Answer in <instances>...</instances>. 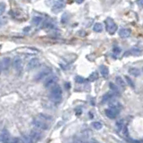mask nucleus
<instances>
[{
  "label": "nucleus",
  "instance_id": "412c9836",
  "mask_svg": "<svg viewBox=\"0 0 143 143\" xmlns=\"http://www.w3.org/2000/svg\"><path fill=\"white\" fill-rule=\"evenodd\" d=\"M42 29H52L54 28V24L51 22H48V21H45V22H42Z\"/></svg>",
  "mask_w": 143,
  "mask_h": 143
},
{
  "label": "nucleus",
  "instance_id": "5701e85b",
  "mask_svg": "<svg viewBox=\"0 0 143 143\" xmlns=\"http://www.w3.org/2000/svg\"><path fill=\"white\" fill-rule=\"evenodd\" d=\"M93 30H94V31H96V32H101L102 30H103V26H102L101 23L98 22V23H96L94 25Z\"/></svg>",
  "mask_w": 143,
  "mask_h": 143
},
{
  "label": "nucleus",
  "instance_id": "393cba45",
  "mask_svg": "<svg viewBox=\"0 0 143 143\" xmlns=\"http://www.w3.org/2000/svg\"><path fill=\"white\" fill-rule=\"evenodd\" d=\"M22 143H32L30 135H22Z\"/></svg>",
  "mask_w": 143,
  "mask_h": 143
},
{
  "label": "nucleus",
  "instance_id": "7c9ffc66",
  "mask_svg": "<svg viewBox=\"0 0 143 143\" xmlns=\"http://www.w3.org/2000/svg\"><path fill=\"white\" fill-rule=\"evenodd\" d=\"M5 4L4 2H1L0 3V15H2V13L5 12Z\"/></svg>",
  "mask_w": 143,
  "mask_h": 143
},
{
  "label": "nucleus",
  "instance_id": "e433bc0d",
  "mask_svg": "<svg viewBox=\"0 0 143 143\" xmlns=\"http://www.w3.org/2000/svg\"><path fill=\"white\" fill-rule=\"evenodd\" d=\"M75 1H76L78 4H81V3H82V2H83V0H75Z\"/></svg>",
  "mask_w": 143,
  "mask_h": 143
},
{
  "label": "nucleus",
  "instance_id": "58836bf2",
  "mask_svg": "<svg viewBox=\"0 0 143 143\" xmlns=\"http://www.w3.org/2000/svg\"><path fill=\"white\" fill-rule=\"evenodd\" d=\"M2 70V67H1V62H0V71Z\"/></svg>",
  "mask_w": 143,
  "mask_h": 143
},
{
  "label": "nucleus",
  "instance_id": "1a4fd4ad",
  "mask_svg": "<svg viewBox=\"0 0 143 143\" xmlns=\"http://www.w3.org/2000/svg\"><path fill=\"white\" fill-rule=\"evenodd\" d=\"M38 65H39V60L38 58H32L30 59V61H29L28 65H27V69L28 70H33V69H35L36 67L38 66Z\"/></svg>",
  "mask_w": 143,
  "mask_h": 143
},
{
  "label": "nucleus",
  "instance_id": "c85d7f7f",
  "mask_svg": "<svg viewBox=\"0 0 143 143\" xmlns=\"http://www.w3.org/2000/svg\"><path fill=\"white\" fill-rule=\"evenodd\" d=\"M86 80H85L83 77H82V76H76L75 77V82H76L77 83H83Z\"/></svg>",
  "mask_w": 143,
  "mask_h": 143
},
{
  "label": "nucleus",
  "instance_id": "f704fd0d",
  "mask_svg": "<svg viewBox=\"0 0 143 143\" xmlns=\"http://www.w3.org/2000/svg\"><path fill=\"white\" fill-rule=\"evenodd\" d=\"M75 113H76V115H81V114H82V108H77L76 110H75Z\"/></svg>",
  "mask_w": 143,
  "mask_h": 143
},
{
  "label": "nucleus",
  "instance_id": "bb28decb",
  "mask_svg": "<svg viewBox=\"0 0 143 143\" xmlns=\"http://www.w3.org/2000/svg\"><path fill=\"white\" fill-rule=\"evenodd\" d=\"M92 126H93L94 129H96V130H100V129H102V123H99V122H93L92 123Z\"/></svg>",
  "mask_w": 143,
  "mask_h": 143
},
{
  "label": "nucleus",
  "instance_id": "72a5a7b5",
  "mask_svg": "<svg viewBox=\"0 0 143 143\" xmlns=\"http://www.w3.org/2000/svg\"><path fill=\"white\" fill-rule=\"evenodd\" d=\"M137 4H138L139 6L143 7V0H137Z\"/></svg>",
  "mask_w": 143,
  "mask_h": 143
},
{
  "label": "nucleus",
  "instance_id": "423d86ee",
  "mask_svg": "<svg viewBox=\"0 0 143 143\" xmlns=\"http://www.w3.org/2000/svg\"><path fill=\"white\" fill-rule=\"evenodd\" d=\"M30 139H31L32 143H35L37 141H38V140H39L40 139L42 138V134H41V132H40V131L33 130V131H30Z\"/></svg>",
  "mask_w": 143,
  "mask_h": 143
},
{
  "label": "nucleus",
  "instance_id": "4c0bfd02",
  "mask_svg": "<svg viewBox=\"0 0 143 143\" xmlns=\"http://www.w3.org/2000/svg\"><path fill=\"white\" fill-rule=\"evenodd\" d=\"M65 86L67 87V89H68V88H70V84H68V83H67L66 85H65Z\"/></svg>",
  "mask_w": 143,
  "mask_h": 143
},
{
  "label": "nucleus",
  "instance_id": "b1692460",
  "mask_svg": "<svg viewBox=\"0 0 143 143\" xmlns=\"http://www.w3.org/2000/svg\"><path fill=\"white\" fill-rule=\"evenodd\" d=\"M38 118H40V119H42V120H44V121H45V120L49 121V120L52 119V117L50 116V115H47V114H38Z\"/></svg>",
  "mask_w": 143,
  "mask_h": 143
},
{
  "label": "nucleus",
  "instance_id": "dca6fc26",
  "mask_svg": "<svg viewBox=\"0 0 143 143\" xmlns=\"http://www.w3.org/2000/svg\"><path fill=\"white\" fill-rule=\"evenodd\" d=\"M115 82H116L117 86H118L119 88H121L122 90H124L125 86H126V83H125V82L123 80V78H122V77L117 76L116 78H115Z\"/></svg>",
  "mask_w": 143,
  "mask_h": 143
},
{
  "label": "nucleus",
  "instance_id": "9b49d317",
  "mask_svg": "<svg viewBox=\"0 0 143 143\" xmlns=\"http://www.w3.org/2000/svg\"><path fill=\"white\" fill-rule=\"evenodd\" d=\"M141 54V50L138 47H132L129 49L126 53L124 54V57H128V55H140Z\"/></svg>",
  "mask_w": 143,
  "mask_h": 143
},
{
  "label": "nucleus",
  "instance_id": "4468645a",
  "mask_svg": "<svg viewBox=\"0 0 143 143\" xmlns=\"http://www.w3.org/2000/svg\"><path fill=\"white\" fill-rule=\"evenodd\" d=\"M115 97V93L112 91L110 92H107V93H106L105 95L103 96V98H102V100L101 102L102 103H107V102H110L111 100H113V98Z\"/></svg>",
  "mask_w": 143,
  "mask_h": 143
},
{
  "label": "nucleus",
  "instance_id": "a211bd4d",
  "mask_svg": "<svg viewBox=\"0 0 143 143\" xmlns=\"http://www.w3.org/2000/svg\"><path fill=\"white\" fill-rule=\"evenodd\" d=\"M100 73H101L103 77H107L108 74H109V70H108L107 66H106V65H101V66H100Z\"/></svg>",
  "mask_w": 143,
  "mask_h": 143
},
{
  "label": "nucleus",
  "instance_id": "f03ea898",
  "mask_svg": "<svg viewBox=\"0 0 143 143\" xmlns=\"http://www.w3.org/2000/svg\"><path fill=\"white\" fill-rule=\"evenodd\" d=\"M105 23H106V29H107L108 33L113 35V34H115V32H116L117 25L113 19L110 18V17H107L105 21Z\"/></svg>",
  "mask_w": 143,
  "mask_h": 143
},
{
  "label": "nucleus",
  "instance_id": "7ed1b4c3",
  "mask_svg": "<svg viewBox=\"0 0 143 143\" xmlns=\"http://www.w3.org/2000/svg\"><path fill=\"white\" fill-rule=\"evenodd\" d=\"M51 73H52L51 68H49V67H45V68H43L41 71L38 72V73H37L36 76H35V80L36 81H41V80H43V79L47 78V77Z\"/></svg>",
  "mask_w": 143,
  "mask_h": 143
},
{
  "label": "nucleus",
  "instance_id": "aec40b11",
  "mask_svg": "<svg viewBox=\"0 0 143 143\" xmlns=\"http://www.w3.org/2000/svg\"><path fill=\"white\" fill-rule=\"evenodd\" d=\"M115 126H116V129L118 131H121L122 129L123 128V126H124V120L123 119H120L118 121L116 122V123H115Z\"/></svg>",
  "mask_w": 143,
  "mask_h": 143
},
{
  "label": "nucleus",
  "instance_id": "0eeeda50",
  "mask_svg": "<svg viewBox=\"0 0 143 143\" xmlns=\"http://www.w3.org/2000/svg\"><path fill=\"white\" fill-rule=\"evenodd\" d=\"M13 68L15 69V71L20 73L21 71L22 70V61L20 57H15L13 59Z\"/></svg>",
  "mask_w": 143,
  "mask_h": 143
},
{
  "label": "nucleus",
  "instance_id": "ddd939ff",
  "mask_svg": "<svg viewBox=\"0 0 143 143\" xmlns=\"http://www.w3.org/2000/svg\"><path fill=\"white\" fill-rule=\"evenodd\" d=\"M131 29H128V28H122L119 30V36L123 38H128L129 36L131 35Z\"/></svg>",
  "mask_w": 143,
  "mask_h": 143
},
{
  "label": "nucleus",
  "instance_id": "a878e982",
  "mask_svg": "<svg viewBox=\"0 0 143 143\" xmlns=\"http://www.w3.org/2000/svg\"><path fill=\"white\" fill-rule=\"evenodd\" d=\"M98 78V73H97V72H93V73L90 75V77H89V80H90V82H95Z\"/></svg>",
  "mask_w": 143,
  "mask_h": 143
},
{
  "label": "nucleus",
  "instance_id": "473e14b6",
  "mask_svg": "<svg viewBox=\"0 0 143 143\" xmlns=\"http://www.w3.org/2000/svg\"><path fill=\"white\" fill-rule=\"evenodd\" d=\"M6 22H7L6 18H4V17H1V18H0V27L5 25L6 24Z\"/></svg>",
  "mask_w": 143,
  "mask_h": 143
},
{
  "label": "nucleus",
  "instance_id": "6ab92c4d",
  "mask_svg": "<svg viewBox=\"0 0 143 143\" xmlns=\"http://www.w3.org/2000/svg\"><path fill=\"white\" fill-rule=\"evenodd\" d=\"M109 87H110V89H111L112 92H114V93L116 94V95L120 94L119 87L117 86V85H115V83H112V82H110V83H109Z\"/></svg>",
  "mask_w": 143,
  "mask_h": 143
},
{
  "label": "nucleus",
  "instance_id": "2eb2a0df",
  "mask_svg": "<svg viewBox=\"0 0 143 143\" xmlns=\"http://www.w3.org/2000/svg\"><path fill=\"white\" fill-rule=\"evenodd\" d=\"M63 7H65V5H63L62 2H57V3L55 4V5L53 6L52 11H53L54 13H58L63 8Z\"/></svg>",
  "mask_w": 143,
  "mask_h": 143
},
{
  "label": "nucleus",
  "instance_id": "f257e3e1",
  "mask_svg": "<svg viewBox=\"0 0 143 143\" xmlns=\"http://www.w3.org/2000/svg\"><path fill=\"white\" fill-rule=\"evenodd\" d=\"M62 94H63V91H62L61 87L58 85H55L53 88H51V90H50V98L52 101L57 103V102L61 101Z\"/></svg>",
  "mask_w": 143,
  "mask_h": 143
},
{
  "label": "nucleus",
  "instance_id": "20e7f679",
  "mask_svg": "<svg viewBox=\"0 0 143 143\" xmlns=\"http://www.w3.org/2000/svg\"><path fill=\"white\" fill-rule=\"evenodd\" d=\"M32 123L35 127H37L38 129H40V130H47L48 129V125L47 123H45V121L40 118H34L33 121H32Z\"/></svg>",
  "mask_w": 143,
  "mask_h": 143
},
{
  "label": "nucleus",
  "instance_id": "f3484780",
  "mask_svg": "<svg viewBox=\"0 0 143 143\" xmlns=\"http://www.w3.org/2000/svg\"><path fill=\"white\" fill-rule=\"evenodd\" d=\"M129 73H130L131 75H132V76H134V77H138V76H140V72L138 68L132 67V68L129 69Z\"/></svg>",
  "mask_w": 143,
  "mask_h": 143
},
{
  "label": "nucleus",
  "instance_id": "4be33fe9",
  "mask_svg": "<svg viewBox=\"0 0 143 143\" xmlns=\"http://www.w3.org/2000/svg\"><path fill=\"white\" fill-rule=\"evenodd\" d=\"M42 22H43V19H42V17L40 16H35L33 18V20H32V22H33L34 25H36V26H38V25H40L42 23Z\"/></svg>",
  "mask_w": 143,
  "mask_h": 143
},
{
  "label": "nucleus",
  "instance_id": "39448f33",
  "mask_svg": "<svg viewBox=\"0 0 143 143\" xmlns=\"http://www.w3.org/2000/svg\"><path fill=\"white\" fill-rule=\"evenodd\" d=\"M57 77L55 76V75H52V76L47 77V79L44 82V86L47 89H51L55 85H57Z\"/></svg>",
  "mask_w": 143,
  "mask_h": 143
},
{
  "label": "nucleus",
  "instance_id": "2f4dec72",
  "mask_svg": "<svg viewBox=\"0 0 143 143\" xmlns=\"http://www.w3.org/2000/svg\"><path fill=\"white\" fill-rule=\"evenodd\" d=\"M113 53L115 54V55H119V54L121 53V48H120L119 47H114Z\"/></svg>",
  "mask_w": 143,
  "mask_h": 143
},
{
  "label": "nucleus",
  "instance_id": "c756f323",
  "mask_svg": "<svg viewBox=\"0 0 143 143\" xmlns=\"http://www.w3.org/2000/svg\"><path fill=\"white\" fill-rule=\"evenodd\" d=\"M125 81H126V82L128 83L130 86L131 87V88H134V83H133V82L131 81V79L130 78L129 76H125Z\"/></svg>",
  "mask_w": 143,
  "mask_h": 143
},
{
  "label": "nucleus",
  "instance_id": "9d476101",
  "mask_svg": "<svg viewBox=\"0 0 143 143\" xmlns=\"http://www.w3.org/2000/svg\"><path fill=\"white\" fill-rule=\"evenodd\" d=\"M11 66V59L9 57H5V58L2 59L1 62V67L2 70L4 71H7Z\"/></svg>",
  "mask_w": 143,
  "mask_h": 143
},
{
  "label": "nucleus",
  "instance_id": "cd10ccee",
  "mask_svg": "<svg viewBox=\"0 0 143 143\" xmlns=\"http://www.w3.org/2000/svg\"><path fill=\"white\" fill-rule=\"evenodd\" d=\"M68 21H69L68 13H63V16H62V18H61V22L62 23H66Z\"/></svg>",
  "mask_w": 143,
  "mask_h": 143
},
{
  "label": "nucleus",
  "instance_id": "6e6552de",
  "mask_svg": "<svg viewBox=\"0 0 143 143\" xmlns=\"http://www.w3.org/2000/svg\"><path fill=\"white\" fill-rule=\"evenodd\" d=\"M118 113H119L118 111H116V110H115L114 108H111V107H109V108H107V109L105 110L106 115L110 119H115V117L117 116Z\"/></svg>",
  "mask_w": 143,
  "mask_h": 143
},
{
  "label": "nucleus",
  "instance_id": "c9c22d12",
  "mask_svg": "<svg viewBox=\"0 0 143 143\" xmlns=\"http://www.w3.org/2000/svg\"><path fill=\"white\" fill-rule=\"evenodd\" d=\"M19 142V139H11V142L10 143H18Z\"/></svg>",
  "mask_w": 143,
  "mask_h": 143
},
{
  "label": "nucleus",
  "instance_id": "ea45409f",
  "mask_svg": "<svg viewBox=\"0 0 143 143\" xmlns=\"http://www.w3.org/2000/svg\"><path fill=\"white\" fill-rule=\"evenodd\" d=\"M142 70H143V68H142Z\"/></svg>",
  "mask_w": 143,
  "mask_h": 143
},
{
  "label": "nucleus",
  "instance_id": "f8f14e48",
  "mask_svg": "<svg viewBox=\"0 0 143 143\" xmlns=\"http://www.w3.org/2000/svg\"><path fill=\"white\" fill-rule=\"evenodd\" d=\"M1 141L3 143H10L11 142V137L7 130H4L1 134Z\"/></svg>",
  "mask_w": 143,
  "mask_h": 143
}]
</instances>
